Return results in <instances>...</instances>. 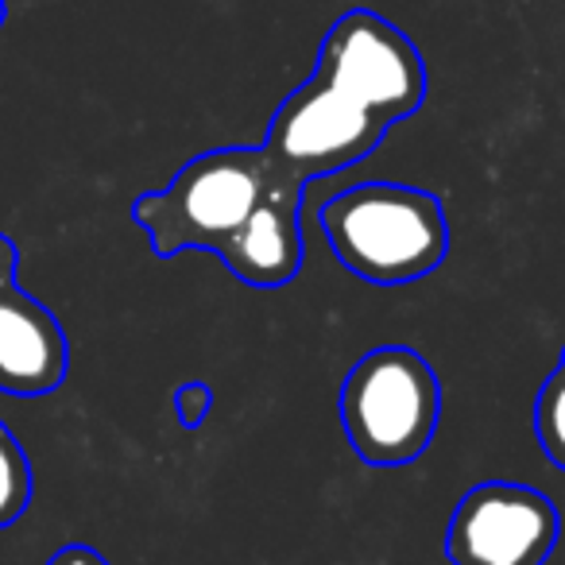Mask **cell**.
Instances as JSON below:
<instances>
[{
  "mask_svg": "<svg viewBox=\"0 0 565 565\" xmlns=\"http://www.w3.org/2000/svg\"><path fill=\"white\" fill-rule=\"evenodd\" d=\"M557 531V508L539 488L484 480L454 508L446 554L454 565H546Z\"/></svg>",
  "mask_w": 565,
  "mask_h": 565,
  "instance_id": "cell-6",
  "label": "cell"
},
{
  "mask_svg": "<svg viewBox=\"0 0 565 565\" xmlns=\"http://www.w3.org/2000/svg\"><path fill=\"white\" fill-rule=\"evenodd\" d=\"M210 411H213V387L202 384V380H190V384H182L174 392V415H179V423L186 430H198L210 418Z\"/></svg>",
  "mask_w": 565,
  "mask_h": 565,
  "instance_id": "cell-11",
  "label": "cell"
},
{
  "mask_svg": "<svg viewBox=\"0 0 565 565\" xmlns=\"http://www.w3.org/2000/svg\"><path fill=\"white\" fill-rule=\"evenodd\" d=\"M4 4H9V0H0V24H4Z\"/></svg>",
  "mask_w": 565,
  "mask_h": 565,
  "instance_id": "cell-13",
  "label": "cell"
},
{
  "mask_svg": "<svg viewBox=\"0 0 565 565\" xmlns=\"http://www.w3.org/2000/svg\"><path fill=\"white\" fill-rule=\"evenodd\" d=\"M302 198L267 186L241 233L217 252V259L248 287H282L302 271Z\"/></svg>",
  "mask_w": 565,
  "mask_h": 565,
  "instance_id": "cell-8",
  "label": "cell"
},
{
  "mask_svg": "<svg viewBox=\"0 0 565 565\" xmlns=\"http://www.w3.org/2000/svg\"><path fill=\"white\" fill-rule=\"evenodd\" d=\"M441 418V384L423 353L380 345L353 364L341 387V426L364 465L392 469L430 449Z\"/></svg>",
  "mask_w": 565,
  "mask_h": 565,
  "instance_id": "cell-3",
  "label": "cell"
},
{
  "mask_svg": "<svg viewBox=\"0 0 565 565\" xmlns=\"http://www.w3.org/2000/svg\"><path fill=\"white\" fill-rule=\"evenodd\" d=\"M310 78L345 94L387 128L426 102V63L418 47L369 9H353L326 32Z\"/></svg>",
  "mask_w": 565,
  "mask_h": 565,
  "instance_id": "cell-5",
  "label": "cell"
},
{
  "mask_svg": "<svg viewBox=\"0 0 565 565\" xmlns=\"http://www.w3.org/2000/svg\"><path fill=\"white\" fill-rule=\"evenodd\" d=\"M47 565H109L102 554H97L94 546H82V542H71V546H63L58 554L47 557Z\"/></svg>",
  "mask_w": 565,
  "mask_h": 565,
  "instance_id": "cell-12",
  "label": "cell"
},
{
  "mask_svg": "<svg viewBox=\"0 0 565 565\" xmlns=\"http://www.w3.org/2000/svg\"><path fill=\"white\" fill-rule=\"evenodd\" d=\"M71 369V345L58 318L20 291V282H0V392L35 399L63 387Z\"/></svg>",
  "mask_w": 565,
  "mask_h": 565,
  "instance_id": "cell-7",
  "label": "cell"
},
{
  "mask_svg": "<svg viewBox=\"0 0 565 565\" xmlns=\"http://www.w3.org/2000/svg\"><path fill=\"white\" fill-rule=\"evenodd\" d=\"M318 221L338 264L380 287L426 279L449 256L446 210L418 186L361 182L333 194Z\"/></svg>",
  "mask_w": 565,
  "mask_h": 565,
  "instance_id": "cell-1",
  "label": "cell"
},
{
  "mask_svg": "<svg viewBox=\"0 0 565 565\" xmlns=\"http://www.w3.org/2000/svg\"><path fill=\"white\" fill-rule=\"evenodd\" d=\"M267 194L259 148H213L194 156L163 190L132 202V221L148 233L156 256L205 248L217 256Z\"/></svg>",
  "mask_w": 565,
  "mask_h": 565,
  "instance_id": "cell-2",
  "label": "cell"
},
{
  "mask_svg": "<svg viewBox=\"0 0 565 565\" xmlns=\"http://www.w3.org/2000/svg\"><path fill=\"white\" fill-rule=\"evenodd\" d=\"M32 461L20 438L0 423V531L24 519L32 508Z\"/></svg>",
  "mask_w": 565,
  "mask_h": 565,
  "instance_id": "cell-9",
  "label": "cell"
},
{
  "mask_svg": "<svg viewBox=\"0 0 565 565\" xmlns=\"http://www.w3.org/2000/svg\"><path fill=\"white\" fill-rule=\"evenodd\" d=\"M534 434H539V446L550 457V465L565 469V345L534 399Z\"/></svg>",
  "mask_w": 565,
  "mask_h": 565,
  "instance_id": "cell-10",
  "label": "cell"
},
{
  "mask_svg": "<svg viewBox=\"0 0 565 565\" xmlns=\"http://www.w3.org/2000/svg\"><path fill=\"white\" fill-rule=\"evenodd\" d=\"M384 136V120L330 89L326 82L310 78L275 109L267 140L259 143L267 163V186L302 198L307 182L369 159Z\"/></svg>",
  "mask_w": 565,
  "mask_h": 565,
  "instance_id": "cell-4",
  "label": "cell"
}]
</instances>
